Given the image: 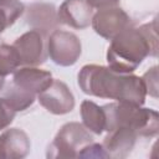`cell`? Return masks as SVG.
<instances>
[{"label": "cell", "mask_w": 159, "mask_h": 159, "mask_svg": "<svg viewBox=\"0 0 159 159\" xmlns=\"http://www.w3.org/2000/svg\"><path fill=\"white\" fill-rule=\"evenodd\" d=\"M83 93L98 98L114 99L143 106L147 92L142 77L133 73H119L108 66L84 65L77 76Z\"/></svg>", "instance_id": "1"}, {"label": "cell", "mask_w": 159, "mask_h": 159, "mask_svg": "<svg viewBox=\"0 0 159 159\" xmlns=\"http://www.w3.org/2000/svg\"><path fill=\"white\" fill-rule=\"evenodd\" d=\"M148 56H158L157 19L125 29L111 40L107 50L108 67L119 73L134 72Z\"/></svg>", "instance_id": "2"}, {"label": "cell", "mask_w": 159, "mask_h": 159, "mask_svg": "<svg viewBox=\"0 0 159 159\" xmlns=\"http://www.w3.org/2000/svg\"><path fill=\"white\" fill-rule=\"evenodd\" d=\"M104 112V130L112 132L114 129H129L135 132L139 137L152 138L159 130L158 112L152 108L128 102H114L102 106Z\"/></svg>", "instance_id": "3"}, {"label": "cell", "mask_w": 159, "mask_h": 159, "mask_svg": "<svg viewBox=\"0 0 159 159\" xmlns=\"http://www.w3.org/2000/svg\"><path fill=\"white\" fill-rule=\"evenodd\" d=\"M52 80L50 71L35 66H21L14 72L12 81L5 88L2 98L15 112L26 111Z\"/></svg>", "instance_id": "4"}, {"label": "cell", "mask_w": 159, "mask_h": 159, "mask_svg": "<svg viewBox=\"0 0 159 159\" xmlns=\"http://www.w3.org/2000/svg\"><path fill=\"white\" fill-rule=\"evenodd\" d=\"M93 142L89 130L78 122L63 124L47 148V158H80L86 145Z\"/></svg>", "instance_id": "5"}, {"label": "cell", "mask_w": 159, "mask_h": 159, "mask_svg": "<svg viewBox=\"0 0 159 159\" xmlns=\"http://www.w3.org/2000/svg\"><path fill=\"white\" fill-rule=\"evenodd\" d=\"M47 53L53 63L70 67L78 61L82 53V43L73 32L53 30L47 37Z\"/></svg>", "instance_id": "6"}, {"label": "cell", "mask_w": 159, "mask_h": 159, "mask_svg": "<svg viewBox=\"0 0 159 159\" xmlns=\"http://www.w3.org/2000/svg\"><path fill=\"white\" fill-rule=\"evenodd\" d=\"M46 34L42 30L32 29L14 41L12 46L19 53L21 66L37 67L46 62L48 57Z\"/></svg>", "instance_id": "7"}, {"label": "cell", "mask_w": 159, "mask_h": 159, "mask_svg": "<svg viewBox=\"0 0 159 159\" xmlns=\"http://www.w3.org/2000/svg\"><path fill=\"white\" fill-rule=\"evenodd\" d=\"M91 25L97 35L111 41L125 29L133 26V22L130 16L123 9L113 6L98 10L93 14Z\"/></svg>", "instance_id": "8"}, {"label": "cell", "mask_w": 159, "mask_h": 159, "mask_svg": "<svg viewBox=\"0 0 159 159\" xmlns=\"http://www.w3.org/2000/svg\"><path fill=\"white\" fill-rule=\"evenodd\" d=\"M37 101L46 111L56 116L67 114L75 108V97L71 89L60 80H52L51 84L37 94Z\"/></svg>", "instance_id": "9"}, {"label": "cell", "mask_w": 159, "mask_h": 159, "mask_svg": "<svg viewBox=\"0 0 159 159\" xmlns=\"http://www.w3.org/2000/svg\"><path fill=\"white\" fill-rule=\"evenodd\" d=\"M92 16L93 9L86 0H65L57 10V21L77 30L88 27Z\"/></svg>", "instance_id": "10"}, {"label": "cell", "mask_w": 159, "mask_h": 159, "mask_svg": "<svg viewBox=\"0 0 159 159\" xmlns=\"http://www.w3.org/2000/svg\"><path fill=\"white\" fill-rule=\"evenodd\" d=\"M31 149L29 135L19 128L5 129L0 134V158L22 159Z\"/></svg>", "instance_id": "11"}, {"label": "cell", "mask_w": 159, "mask_h": 159, "mask_svg": "<svg viewBox=\"0 0 159 159\" xmlns=\"http://www.w3.org/2000/svg\"><path fill=\"white\" fill-rule=\"evenodd\" d=\"M139 135L129 129H114L108 132L102 143L108 158H127L134 148Z\"/></svg>", "instance_id": "12"}, {"label": "cell", "mask_w": 159, "mask_h": 159, "mask_svg": "<svg viewBox=\"0 0 159 159\" xmlns=\"http://www.w3.org/2000/svg\"><path fill=\"white\" fill-rule=\"evenodd\" d=\"M81 118L82 124L94 134H102L104 132V112L102 106L99 107L97 103L86 99L81 103Z\"/></svg>", "instance_id": "13"}, {"label": "cell", "mask_w": 159, "mask_h": 159, "mask_svg": "<svg viewBox=\"0 0 159 159\" xmlns=\"http://www.w3.org/2000/svg\"><path fill=\"white\" fill-rule=\"evenodd\" d=\"M27 21L31 25H35V29L42 30L47 32L48 27H52L56 25L57 21V14L55 12V9L52 5L48 4H34L29 7L27 11Z\"/></svg>", "instance_id": "14"}, {"label": "cell", "mask_w": 159, "mask_h": 159, "mask_svg": "<svg viewBox=\"0 0 159 159\" xmlns=\"http://www.w3.org/2000/svg\"><path fill=\"white\" fill-rule=\"evenodd\" d=\"M25 11L20 0H0V34L12 26Z\"/></svg>", "instance_id": "15"}, {"label": "cell", "mask_w": 159, "mask_h": 159, "mask_svg": "<svg viewBox=\"0 0 159 159\" xmlns=\"http://www.w3.org/2000/svg\"><path fill=\"white\" fill-rule=\"evenodd\" d=\"M19 67H21L20 57L16 48L12 45L1 43L0 45V76L6 77L14 73Z\"/></svg>", "instance_id": "16"}, {"label": "cell", "mask_w": 159, "mask_h": 159, "mask_svg": "<svg viewBox=\"0 0 159 159\" xmlns=\"http://www.w3.org/2000/svg\"><path fill=\"white\" fill-rule=\"evenodd\" d=\"M142 81L145 87L147 94L157 98L158 97V67L153 66L142 76Z\"/></svg>", "instance_id": "17"}, {"label": "cell", "mask_w": 159, "mask_h": 159, "mask_svg": "<svg viewBox=\"0 0 159 159\" xmlns=\"http://www.w3.org/2000/svg\"><path fill=\"white\" fill-rule=\"evenodd\" d=\"M15 116H16V112L1 97L0 98V130L6 129L12 123Z\"/></svg>", "instance_id": "18"}, {"label": "cell", "mask_w": 159, "mask_h": 159, "mask_svg": "<svg viewBox=\"0 0 159 159\" xmlns=\"http://www.w3.org/2000/svg\"><path fill=\"white\" fill-rule=\"evenodd\" d=\"M80 158H108V155L102 144L92 142L83 148V150L80 154Z\"/></svg>", "instance_id": "19"}, {"label": "cell", "mask_w": 159, "mask_h": 159, "mask_svg": "<svg viewBox=\"0 0 159 159\" xmlns=\"http://www.w3.org/2000/svg\"><path fill=\"white\" fill-rule=\"evenodd\" d=\"M86 1L92 9H97V10L118 6L119 4V0H86Z\"/></svg>", "instance_id": "20"}, {"label": "cell", "mask_w": 159, "mask_h": 159, "mask_svg": "<svg viewBox=\"0 0 159 159\" xmlns=\"http://www.w3.org/2000/svg\"><path fill=\"white\" fill-rule=\"evenodd\" d=\"M4 84H5V77H1L0 76V91L4 88Z\"/></svg>", "instance_id": "21"}]
</instances>
